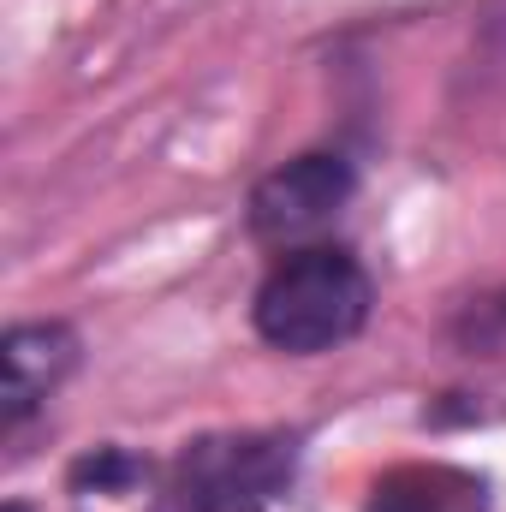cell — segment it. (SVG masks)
<instances>
[{"label": "cell", "instance_id": "7a4b0ae2", "mask_svg": "<svg viewBox=\"0 0 506 512\" xmlns=\"http://www.w3.org/2000/svg\"><path fill=\"white\" fill-rule=\"evenodd\" d=\"M292 471V447L280 441H197L179 459L173 489L161 495L155 512H239L245 501H262L268 489H280Z\"/></svg>", "mask_w": 506, "mask_h": 512}, {"label": "cell", "instance_id": "6da1fadb", "mask_svg": "<svg viewBox=\"0 0 506 512\" xmlns=\"http://www.w3.org/2000/svg\"><path fill=\"white\" fill-rule=\"evenodd\" d=\"M370 304H376V286L358 256L334 251V245H304L268 268V280L256 286L251 316L256 334L274 352L310 358V352L346 346L370 322Z\"/></svg>", "mask_w": 506, "mask_h": 512}, {"label": "cell", "instance_id": "5b68a950", "mask_svg": "<svg viewBox=\"0 0 506 512\" xmlns=\"http://www.w3.org/2000/svg\"><path fill=\"white\" fill-rule=\"evenodd\" d=\"M489 483L459 465H405L387 471L370 495V512H483Z\"/></svg>", "mask_w": 506, "mask_h": 512}, {"label": "cell", "instance_id": "3957f363", "mask_svg": "<svg viewBox=\"0 0 506 512\" xmlns=\"http://www.w3.org/2000/svg\"><path fill=\"white\" fill-rule=\"evenodd\" d=\"M352 197V167L340 155H298L251 191V239L274 251H304Z\"/></svg>", "mask_w": 506, "mask_h": 512}, {"label": "cell", "instance_id": "277c9868", "mask_svg": "<svg viewBox=\"0 0 506 512\" xmlns=\"http://www.w3.org/2000/svg\"><path fill=\"white\" fill-rule=\"evenodd\" d=\"M72 358H78V340H72L60 322H24V328H12L6 346H0V370H6V387H0L6 423H24V417L60 387V376L72 370Z\"/></svg>", "mask_w": 506, "mask_h": 512}, {"label": "cell", "instance_id": "8992f818", "mask_svg": "<svg viewBox=\"0 0 506 512\" xmlns=\"http://www.w3.org/2000/svg\"><path fill=\"white\" fill-rule=\"evenodd\" d=\"M6 512H24V507H6Z\"/></svg>", "mask_w": 506, "mask_h": 512}]
</instances>
